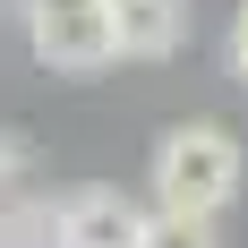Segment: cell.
<instances>
[{
  "label": "cell",
  "mask_w": 248,
  "mask_h": 248,
  "mask_svg": "<svg viewBox=\"0 0 248 248\" xmlns=\"http://www.w3.org/2000/svg\"><path fill=\"white\" fill-rule=\"evenodd\" d=\"M137 248H223V231H214V214H146Z\"/></svg>",
  "instance_id": "obj_6"
},
{
  "label": "cell",
  "mask_w": 248,
  "mask_h": 248,
  "mask_svg": "<svg viewBox=\"0 0 248 248\" xmlns=\"http://www.w3.org/2000/svg\"><path fill=\"white\" fill-rule=\"evenodd\" d=\"M137 231H146V205L111 180H77L51 197V248H137Z\"/></svg>",
  "instance_id": "obj_3"
},
{
  "label": "cell",
  "mask_w": 248,
  "mask_h": 248,
  "mask_svg": "<svg viewBox=\"0 0 248 248\" xmlns=\"http://www.w3.org/2000/svg\"><path fill=\"white\" fill-rule=\"evenodd\" d=\"M17 9H26V43L43 69L60 77L111 69V0H17Z\"/></svg>",
  "instance_id": "obj_2"
},
{
  "label": "cell",
  "mask_w": 248,
  "mask_h": 248,
  "mask_svg": "<svg viewBox=\"0 0 248 248\" xmlns=\"http://www.w3.org/2000/svg\"><path fill=\"white\" fill-rule=\"evenodd\" d=\"M0 248H51V197L26 180V188H0Z\"/></svg>",
  "instance_id": "obj_5"
},
{
  "label": "cell",
  "mask_w": 248,
  "mask_h": 248,
  "mask_svg": "<svg viewBox=\"0 0 248 248\" xmlns=\"http://www.w3.org/2000/svg\"><path fill=\"white\" fill-rule=\"evenodd\" d=\"M26 180H34V146L17 128H0V188H26Z\"/></svg>",
  "instance_id": "obj_7"
},
{
  "label": "cell",
  "mask_w": 248,
  "mask_h": 248,
  "mask_svg": "<svg viewBox=\"0 0 248 248\" xmlns=\"http://www.w3.org/2000/svg\"><path fill=\"white\" fill-rule=\"evenodd\" d=\"M223 60H231V77L248 86V0L231 9V34H223Z\"/></svg>",
  "instance_id": "obj_8"
},
{
  "label": "cell",
  "mask_w": 248,
  "mask_h": 248,
  "mask_svg": "<svg viewBox=\"0 0 248 248\" xmlns=\"http://www.w3.org/2000/svg\"><path fill=\"white\" fill-rule=\"evenodd\" d=\"M146 180H154V214H223L248 180V154L223 120H180L154 137Z\"/></svg>",
  "instance_id": "obj_1"
},
{
  "label": "cell",
  "mask_w": 248,
  "mask_h": 248,
  "mask_svg": "<svg viewBox=\"0 0 248 248\" xmlns=\"http://www.w3.org/2000/svg\"><path fill=\"white\" fill-rule=\"evenodd\" d=\"M188 43V0H111V60H171Z\"/></svg>",
  "instance_id": "obj_4"
}]
</instances>
